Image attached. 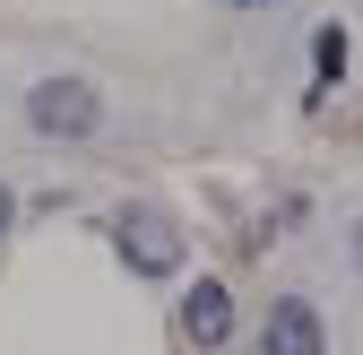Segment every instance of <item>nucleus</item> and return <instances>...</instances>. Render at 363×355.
<instances>
[{"label":"nucleus","instance_id":"1","mask_svg":"<svg viewBox=\"0 0 363 355\" xmlns=\"http://www.w3.org/2000/svg\"><path fill=\"white\" fill-rule=\"evenodd\" d=\"M113 243H121V260H130L139 278H173V269H182V234H173L164 208H121V217H113Z\"/></svg>","mask_w":363,"mask_h":355},{"label":"nucleus","instance_id":"2","mask_svg":"<svg viewBox=\"0 0 363 355\" xmlns=\"http://www.w3.org/2000/svg\"><path fill=\"white\" fill-rule=\"evenodd\" d=\"M26 121L43 130V139H86V130L104 121V104H96L86 78H43L35 96H26Z\"/></svg>","mask_w":363,"mask_h":355},{"label":"nucleus","instance_id":"3","mask_svg":"<svg viewBox=\"0 0 363 355\" xmlns=\"http://www.w3.org/2000/svg\"><path fill=\"white\" fill-rule=\"evenodd\" d=\"M259 355H329V321H320V303L277 295V303H268V321H259Z\"/></svg>","mask_w":363,"mask_h":355},{"label":"nucleus","instance_id":"4","mask_svg":"<svg viewBox=\"0 0 363 355\" xmlns=\"http://www.w3.org/2000/svg\"><path fill=\"white\" fill-rule=\"evenodd\" d=\"M182 338L191 346H225L234 338V295H225L216 278H199L191 295H182Z\"/></svg>","mask_w":363,"mask_h":355},{"label":"nucleus","instance_id":"5","mask_svg":"<svg viewBox=\"0 0 363 355\" xmlns=\"http://www.w3.org/2000/svg\"><path fill=\"white\" fill-rule=\"evenodd\" d=\"M311 70H320V87H337V78H346V35H337V26L311 35Z\"/></svg>","mask_w":363,"mask_h":355},{"label":"nucleus","instance_id":"6","mask_svg":"<svg viewBox=\"0 0 363 355\" xmlns=\"http://www.w3.org/2000/svg\"><path fill=\"white\" fill-rule=\"evenodd\" d=\"M9 217H18V200H9V182H0V234H9Z\"/></svg>","mask_w":363,"mask_h":355},{"label":"nucleus","instance_id":"7","mask_svg":"<svg viewBox=\"0 0 363 355\" xmlns=\"http://www.w3.org/2000/svg\"><path fill=\"white\" fill-rule=\"evenodd\" d=\"M225 9H268V0H225Z\"/></svg>","mask_w":363,"mask_h":355}]
</instances>
